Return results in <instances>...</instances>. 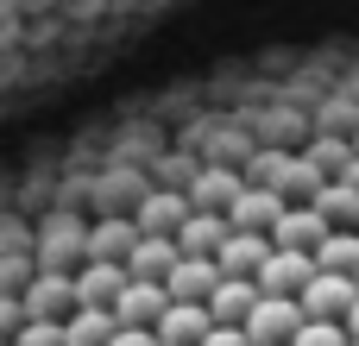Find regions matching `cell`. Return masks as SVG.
<instances>
[{
	"instance_id": "9a60e30c",
	"label": "cell",
	"mask_w": 359,
	"mask_h": 346,
	"mask_svg": "<svg viewBox=\"0 0 359 346\" xmlns=\"http://www.w3.org/2000/svg\"><path fill=\"white\" fill-rule=\"evenodd\" d=\"M177 271V240H139L126 252V284H164Z\"/></svg>"
},
{
	"instance_id": "d4e9b609",
	"label": "cell",
	"mask_w": 359,
	"mask_h": 346,
	"mask_svg": "<svg viewBox=\"0 0 359 346\" xmlns=\"http://www.w3.org/2000/svg\"><path fill=\"white\" fill-rule=\"evenodd\" d=\"M353 290H359V277H353Z\"/></svg>"
},
{
	"instance_id": "9c48e42d",
	"label": "cell",
	"mask_w": 359,
	"mask_h": 346,
	"mask_svg": "<svg viewBox=\"0 0 359 346\" xmlns=\"http://www.w3.org/2000/svg\"><path fill=\"white\" fill-rule=\"evenodd\" d=\"M316 277V258H297V252H271L265 271H259V296H278V303H297Z\"/></svg>"
},
{
	"instance_id": "d6986e66",
	"label": "cell",
	"mask_w": 359,
	"mask_h": 346,
	"mask_svg": "<svg viewBox=\"0 0 359 346\" xmlns=\"http://www.w3.org/2000/svg\"><path fill=\"white\" fill-rule=\"evenodd\" d=\"M316 271H334V277H359V233H328V246L316 252Z\"/></svg>"
},
{
	"instance_id": "ba28073f",
	"label": "cell",
	"mask_w": 359,
	"mask_h": 346,
	"mask_svg": "<svg viewBox=\"0 0 359 346\" xmlns=\"http://www.w3.org/2000/svg\"><path fill=\"white\" fill-rule=\"evenodd\" d=\"M265 258H271V240H259V233H227V246L215 252V271L233 277V284H259Z\"/></svg>"
},
{
	"instance_id": "8992f818",
	"label": "cell",
	"mask_w": 359,
	"mask_h": 346,
	"mask_svg": "<svg viewBox=\"0 0 359 346\" xmlns=\"http://www.w3.org/2000/svg\"><path fill=\"white\" fill-rule=\"evenodd\" d=\"M303 328V309L297 303H278V296H259V309L246 315V340L252 346H290Z\"/></svg>"
},
{
	"instance_id": "5bb4252c",
	"label": "cell",
	"mask_w": 359,
	"mask_h": 346,
	"mask_svg": "<svg viewBox=\"0 0 359 346\" xmlns=\"http://www.w3.org/2000/svg\"><path fill=\"white\" fill-rule=\"evenodd\" d=\"M227 214H189L183 221V233H177V258H215L221 246H227Z\"/></svg>"
},
{
	"instance_id": "4fadbf2b",
	"label": "cell",
	"mask_w": 359,
	"mask_h": 346,
	"mask_svg": "<svg viewBox=\"0 0 359 346\" xmlns=\"http://www.w3.org/2000/svg\"><path fill=\"white\" fill-rule=\"evenodd\" d=\"M278 221H284V202H278L271 189H246V195L227 208V227H233V233H259V240H271Z\"/></svg>"
},
{
	"instance_id": "8fae6325",
	"label": "cell",
	"mask_w": 359,
	"mask_h": 346,
	"mask_svg": "<svg viewBox=\"0 0 359 346\" xmlns=\"http://www.w3.org/2000/svg\"><path fill=\"white\" fill-rule=\"evenodd\" d=\"M133 246H139L133 214H101V221L88 227V265H126Z\"/></svg>"
},
{
	"instance_id": "7402d4cb",
	"label": "cell",
	"mask_w": 359,
	"mask_h": 346,
	"mask_svg": "<svg viewBox=\"0 0 359 346\" xmlns=\"http://www.w3.org/2000/svg\"><path fill=\"white\" fill-rule=\"evenodd\" d=\"M202 346H252V340H246V328H208Z\"/></svg>"
},
{
	"instance_id": "6da1fadb",
	"label": "cell",
	"mask_w": 359,
	"mask_h": 346,
	"mask_svg": "<svg viewBox=\"0 0 359 346\" xmlns=\"http://www.w3.org/2000/svg\"><path fill=\"white\" fill-rule=\"evenodd\" d=\"M170 6H120V0H0V120L82 88L114 69L133 44L164 32Z\"/></svg>"
},
{
	"instance_id": "ac0fdd59",
	"label": "cell",
	"mask_w": 359,
	"mask_h": 346,
	"mask_svg": "<svg viewBox=\"0 0 359 346\" xmlns=\"http://www.w3.org/2000/svg\"><path fill=\"white\" fill-rule=\"evenodd\" d=\"M114 315H101V309H76L69 321H63V346H114Z\"/></svg>"
},
{
	"instance_id": "e0dca14e",
	"label": "cell",
	"mask_w": 359,
	"mask_h": 346,
	"mask_svg": "<svg viewBox=\"0 0 359 346\" xmlns=\"http://www.w3.org/2000/svg\"><path fill=\"white\" fill-rule=\"evenodd\" d=\"M208 309H183V303H170L164 309V321H158V346H202L208 340Z\"/></svg>"
},
{
	"instance_id": "3957f363",
	"label": "cell",
	"mask_w": 359,
	"mask_h": 346,
	"mask_svg": "<svg viewBox=\"0 0 359 346\" xmlns=\"http://www.w3.org/2000/svg\"><path fill=\"white\" fill-rule=\"evenodd\" d=\"M359 303L353 277H334V271H316L309 277V290L297 296V309H303V321H347V309Z\"/></svg>"
},
{
	"instance_id": "7a4b0ae2",
	"label": "cell",
	"mask_w": 359,
	"mask_h": 346,
	"mask_svg": "<svg viewBox=\"0 0 359 346\" xmlns=\"http://www.w3.org/2000/svg\"><path fill=\"white\" fill-rule=\"evenodd\" d=\"M183 221H189V195H183V189H164V183L133 208L139 240H177V233H183Z\"/></svg>"
},
{
	"instance_id": "7c38bea8",
	"label": "cell",
	"mask_w": 359,
	"mask_h": 346,
	"mask_svg": "<svg viewBox=\"0 0 359 346\" xmlns=\"http://www.w3.org/2000/svg\"><path fill=\"white\" fill-rule=\"evenodd\" d=\"M120 296H126V265H82V271H76V309L114 315Z\"/></svg>"
},
{
	"instance_id": "277c9868",
	"label": "cell",
	"mask_w": 359,
	"mask_h": 346,
	"mask_svg": "<svg viewBox=\"0 0 359 346\" xmlns=\"http://www.w3.org/2000/svg\"><path fill=\"white\" fill-rule=\"evenodd\" d=\"M189 214H227L240 195H246V177L240 170H221V164H208V170H196L189 177Z\"/></svg>"
},
{
	"instance_id": "44dd1931",
	"label": "cell",
	"mask_w": 359,
	"mask_h": 346,
	"mask_svg": "<svg viewBox=\"0 0 359 346\" xmlns=\"http://www.w3.org/2000/svg\"><path fill=\"white\" fill-rule=\"evenodd\" d=\"M13 346H63V321H25Z\"/></svg>"
},
{
	"instance_id": "484cf974",
	"label": "cell",
	"mask_w": 359,
	"mask_h": 346,
	"mask_svg": "<svg viewBox=\"0 0 359 346\" xmlns=\"http://www.w3.org/2000/svg\"><path fill=\"white\" fill-rule=\"evenodd\" d=\"M347 346H359V340H347Z\"/></svg>"
},
{
	"instance_id": "ffe728a7",
	"label": "cell",
	"mask_w": 359,
	"mask_h": 346,
	"mask_svg": "<svg viewBox=\"0 0 359 346\" xmlns=\"http://www.w3.org/2000/svg\"><path fill=\"white\" fill-rule=\"evenodd\" d=\"M290 346H347V328L341 321H303Z\"/></svg>"
},
{
	"instance_id": "2e32d148",
	"label": "cell",
	"mask_w": 359,
	"mask_h": 346,
	"mask_svg": "<svg viewBox=\"0 0 359 346\" xmlns=\"http://www.w3.org/2000/svg\"><path fill=\"white\" fill-rule=\"evenodd\" d=\"M252 309H259V284H233V277H221V290L208 296V321H215V328H246Z\"/></svg>"
},
{
	"instance_id": "5b68a950",
	"label": "cell",
	"mask_w": 359,
	"mask_h": 346,
	"mask_svg": "<svg viewBox=\"0 0 359 346\" xmlns=\"http://www.w3.org/2000/svg\"><path fill=\"white\" fill-rule=\"evenodd\" d=\"M328 246V221L316 208H284V221L271 227V252H297V258H316Z\"/></svg>"
},
{
	"instance_id": "52a82bcc",
	"label": "cell",
	"mask_w": 359,
	"mask_h": 346,
	"mask_svg": "<svg viewBox=\"0 0 359 346\" xmlns=\"http://www.w3.org/2000/svg\"><path fill=\"white\" fill-rule=\"evenodd\" d=\"M221 290V271L215 258H177V271L164 277V296L183 303V309H208V296Z\"/></svg>"
},
{
	"instance_id": "30bf717a",
	"label": "cell",
	"mask_w": 359,
	"mask_h": 346,
	"mask_svg": "<svg viewBox=\"0 0 359 346\" xmlns=\"http://www.w3.org/2000/svg\"><path fill=\"white\" fill-rule=\"evenodd\" d=\"M164 309H170L164 284H126V296L114 303V328H139V334H158Z\"/></svg>"
},
{
	"instance_id": "603a6c76",
	"label": "cell",
	"mask_w": 359,
	"mask_h": 346,
	"mask_svg": "<svg viewBox=\"0 0 359 346\" xmlns=\"http://www.w3.org/2000/svg\"><path fill=\"white\" fill-rule=\"evenodd\" d=\"M114 346H158V334H139V328H120Z\"/></svg>"
},
{
	"instance_id": "cb8c5ba5",
	"label": "cell",
	"mask_w": 359,
	"mask_h": 346,
	"mask_svg": "<svg viewBox=\"0 0 359 346\" xmlns=\"http://www.w3.org/2000/svg\"><path fill=\"white\" fill-rule=\"evenodd\" d=\"M341 328H347V340H359V303L347 309V321H341Z\"/></svg>"
}]
</instances>
